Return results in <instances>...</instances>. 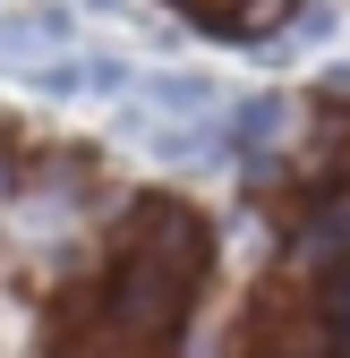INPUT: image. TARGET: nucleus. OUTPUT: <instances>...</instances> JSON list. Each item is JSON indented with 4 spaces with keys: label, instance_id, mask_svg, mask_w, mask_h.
Instances as JSON below:
<instances>
[{
    "label": "nucleus",
    "instance_id": "1",
    "mask_svg": "<svg viewBox=\"0 0 350 358\" xmlns=\"http://www.w3.org/2000/svg\"><path fill=\"white\" fill-rule=\"evenodd\" d=\"M146 213H154L146 239L128 248V256L111 264V282H103V324H111L120 341H162L171 324L188 316V290H197L205 256H214L205 222H197L188 205H146Z\"/></svg>",
    "mask_w": 350,
    "mask_h": 358
},
{
    "label": "nucleus",
    "instance_id": "2",
    "mask_svg": "<svg viewBox=\"0 0 350 358\" xmlns=\"http://www.w3.org/2000/svg\"><path fill=\"white\" fill-rule=\"evenodd\" d=\"M299 179H308L316 196L350 179V103H333V111H325V128H316V154H299Z\"/></svg>",
    "mask_w": 350,
    "mask_h": 358
},
{
    "label": "nucleus",
    "instance_id": "3",
    "mask_svg": "<svg viewBox=\"0 0 350 358\" xmlns=\"http://www.w3.org/2000/svg\"><path fill=\"white\" fill-rule=\"evenodd\" d=\"M325 256H350V205L316 213L308 231H299V264H325Z\"/></svg>",
    "mask_w": 350,
    "mask_h": 358
},
{
    "label": "nucleus",
    "instance_id": "4",
    "mask_svg": "<svg viewBox=\"0 0 350 358\" xmlns=\"http://www.w3.org/2000/svg\"><path fill=\"white\" fill-rule=\"evenodd\" d=\"M274 128H282V103H274V94H256V103L231 120V145H248V154H256V145L274 137Z\"/></svg>",
    "mask_w": 350,
    "mask_h": 358
},
{
    "label": "nucleus",
    "instance_id": "5",
    "mask_svg": "<svg viewBox=\"0 0 350 358\" xmlns=\"http://www.w3.org/2000/svg\"><path fill=\"white\" fill-rule=\"evenodd\" d=\"M154 111H205V77H162L154 85Z\"/></svg>",
    "mask_w": 350,
    "mask_h": 358
},
{
    "label": "nucleus",
    "instance_id": "6",
    "mask_svg": "<svg viewBox=\"0 0 350 358\" xmlns=\"http://www.w3.org/2000/svg\"><path fill=\"white\" fill-rule=\"evenodd\" d=\"M77 77H85V85H103V94H120V85H128V60L94 52V60H77Z\"/></svg>",
    "mask_w": 350,
    "mask_h": 358
},
{
    "label": "nucleus",
    "instance_id": "7",
    "mask_svg": "<svg viewBox=\"0 0 350 358\" xmlns=\"http://www.w3.org/2000/svg\"><path fill=\"white\" fill-rule=\"evenodd\" d=\"M60 34H69L60 9H43V17H18V26H9V43H60Z\"/></svg>",
    "mask_w": 350,
    "mask_h": 358
},
{
    "label": "nucleus",
    "instance_id": "8",
    "mask_svg": "<svg viewBox=\"0 0 350 358\" xmlns=\"http://www.w3.org/2000/svg\"><path fill=\"white\" fill-rule=\"evenodd\" d=\"M188 9H214V0H188Z\"/></svg>",
    "mask_w": 350,
    "mask_h": 358
}]
</instances>
